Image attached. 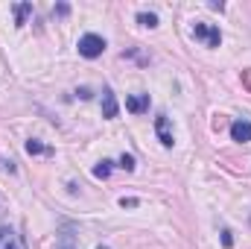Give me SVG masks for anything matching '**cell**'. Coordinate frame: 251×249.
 <instances>
[{"mask_svg":"<svg viewBox=\"0 0 251 249\" xmlns=\"http://www.w3.org/2000/svg\"><path fill=\"white\" fill-rule=\"evenodd\" d=\"M193 38L201 41L204 47H219V44H222V32H219V27L204 24V21H196V24H193Z\"/></svg>","mask_w":251,"mask_h":249,"instance_id":"obj_1","label":"cell"},{"mask_svg":"<svg viewBox=\"0 0 251 249\" xmlns=\"http://www.w3.org/2000/svg\"><path fill=\"white\" fill-rule=\"evenodd\" d=\"M76 47H79V56H85V59H97V56L105 53V38L97 35V32H88V35L79 38Z\"/></svg>","mask_w":251,"mask_h":249,"instance_id":"obj_2","label":"cell"},{"mask_svg":"<svg viewBox=\"0 0 251 249\" xmlns=\"http://www.w3.org/2000/svg\"><path fill=\"white\" fill-rule=\"evenodd\" d=\"M155 132H158V141H161L164 147H173V144H176L173 129H170V118H167V115H158V118H155Z\"/></svg>","mask_w":251,"mask_h":249,"instance_id":"obj_3","label":"cell"},{"mask_svg":"<svg viewBox=\"0 0 251 249\" xmlns=\"http://www.w3.org/2000/svg\"><path fill=\"white\" fill-rule=\"evenodd\" d=\"M0 249H26V247H24V241H21V235L15 229L0 226Z\"/></svg>","mask_w":251,"mask_h":249,"instance_id":"obj_4","label":"cell"},{"mask_svg":"<svg viewBox=\"0 0 251 249\" xmlns=\"http://www.w3.org/2000/svg\"><path fill=\"white\" fill-rule=\"evenodd\" d=\"M231 138H234L237 144H249L251 141V121H246V118L234 121V124H231Z\"/></svg>","mask_w":251,"mask_h":249,"instance_id":"obj_5","label":"cell"},{"mask_svg":"<svg viewBox=\"0 0 251 249\" xmlns=\"http://www.w3.org/2000/svg\"><path fill=\"white\" fill-rule=\"evenodd\" d=\"M117 112H120V106H117V97H114V91L111 88H102V118H117Z\"/></svg>","mask_w":251,"mask_h":249,"instance_id":"obj_6","label":"cell"},{"mask_svg":"<svg viewBox=\"0 0 251 249\" xmlns=\"http://www.w3.org/2000/svg\"><path fill=\"white\" fill-rule=\"evenodd\" d=\"M126 109H128L131 115L146 112V109H149V94H131V97H126Z\"/></svg>","mask_w":251,"mask_h":249,"instance_id":"obj_7","label":"cell"},{"mask_svg":"<svg viewBox=\"0 0 251 249\" xmlns=\"http://www.w3.org/2000/svg\"><path fill=\"white\" fill-rule=\"evenodd\" d=\"M56 249H79V241H76V235H73L70 226H64L62 235L56 238Z\"/></svg>","mask_w":251,"mask_h":249,"instance_id":"obj_8","label":"cell"},{"mask_svg":"<svg viewBox=\"0 0 251 249\" xmlns=\"http://www.w3.org/2000/svg\"><path fill=\"white\" fill-rule=\"evenodd\" d=\"M29 15H32V3H18V6H15V24H18V27H24Z\"/></svg>","mask_w":251,"mask_h":249,"instance_id":"obj_9","label":"cell"},{"mask_svg":"<svg viewBox=\"0 0 251 249\" xmlns=\"http://www.w3.org/2000/svg\"><path fill=\"white\" fill-rule=\"evenodd\" d=\"M26 153H29V156H41V153H50V147H44L38 138H29V141H26Z\"/></svg>","mask_w":251,"mask_h":249,"instance_id":"obj_10","label":"cell"},{"mask_svg":"<svg viewBox=\"0 0 251 249\" xmlns=\"http://www.w3.org/2000/svg\"><path fill=\"white\" fill-rule=\"evenodd\" d=\"M111 164H114V161L102 158V161H100V164L94 167V176H97V179H108V173H111Z\"/></svg>","mask_w":251,"mask_h":249,"instance_id":"obj_11","label":"cell"},{"mask_svg":"<svg viewBox=\"0 0 251 249\" xmlns=\"http://www.w3.org/2000/svg\"><path fill=\"white\" fill-rule=\"evenodd\" d=\"M137 24H143V27L152 30V27H158V15H155V12H140V15H137Z\"/></svg>","mask_w":251,"mask_h":249,"instance_id":"obj_12","label":"cell"},{"mask_svg":"<svg viewBox=\"0 0 251 249\" xmlns=\"http://www.w3.org/2000/svg\"><path fill=\"white\" fill-rule=\"evenodd\" d=\"M120 167H123V170H128V173H131V170L137 167V164H134V156H128V153H123V156H120Z\"/></svg>","mask_w":251,"mask_h":249,"instance_id":"obj_13","label":"cell"},{"mask_svg":"<svg viewBox=\"0 0 251 249\" xmlns=\"http://www.w3.org/2000/svg\"><path fill=\"white\" fill-rule=\"evenodd\" d=\"M222 247L231 249L234 247V238H231V229H222Z\"/></svg>","mask_w":251,"mask_h":249,"instance_id":"obj_14","label":"cell"},{"mask_svg":"<svg viewBox=\"0 0 251 249\" xmlns=\"http://www.w3.org/2000/svg\"><path fill=\"white\" fill-rule=\"evenodd\" d=\"M120 205H123V208H137L140 202H137L134 196H123V199H120Z\"/></svg>","mask_w":251,"mask_h":249,"instance_id":"obj_15","label":"cell"},{"mask_svg":"<svg viewBox=\"0 0 251 249\" xmlns=\"http://www.w3.org/2000/svg\"><path fill=\"white\" fill-rule=\"evenodd\" d=\"M243 88H249L251 91V67L249 70H243Z\"/></svg>","mask_w":251,"mask_h":249,"instance_id":"obj_16","label":"cell"},{"mask_svg":"<svg viewBox=\"0 0 251 249\" xmlns=\"http://www.w3.org/2000/svg\"><path fill=\"white\" fill-rule=\"evenodd\" d=\"M76 94H79V97H82V100H91V97H94V94H91V88H79V91H76Z\"/></svg>","mask_w":251,"mask_h":249,"instance_id":"obj_17","label":"cell"},{"mask_svg":"<svg viewBox=\"0 0 251 249\" xmlns=\"http://www.w3.org/2000/svg\"><path fill=\"white\" fill-rule=\"evenodd\" d=\"M67 12H70V6H67V3H59V6H56V15H67Z\"/></svg>","mask_w":251,"mask_h":249,"instance_id":"obj_18","label":"cell"},{"mask_svg":"<svg viewBox=\"0 0 251 249\" xmlns=\"http://www.w3.org/2000/svg\"><path fill=\"white\" fill-rule=\"evenodd\" d=\"M97 249H108V247H97Z\"/></svg>","mask_w":251,"mask_h":249,"instance_id":"obj_19","label":"cell"}]
</instances>
